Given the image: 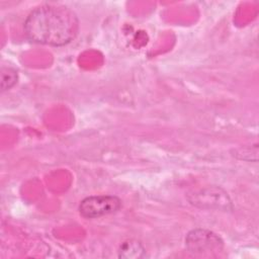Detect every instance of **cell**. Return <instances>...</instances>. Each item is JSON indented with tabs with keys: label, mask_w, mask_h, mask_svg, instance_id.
Returning <instances> with one entry per match:
<instances>
[{
	"label": "cell",
	"mask_w": 259,
	"mask_h": 259,
	"mask_svg": "<svg viewBox=\"0 0 259 259\" xmlns=\"http://www.w3.org/2000/svg\"><path fill=\"white\" fill-rule=\"evenodd\" d=\"M78 30L77 15L64 5H41L33 9L24 22V31L30 40L53 47L69 44Z\"/></svg>",
	"instance_id": "1"
},
{
	"label": "cell",
	"mask_w": 259,
	"mask_h": 259,
	"mask_svg": "<svg viewBox=\"0 0 259 259\" xmlns=\"http://www.w3.org/2000/svg\"><path fill=\"white\" fill-rule=\"evenodd\" d=\"M121 200L114 195H92L84 198L79 204V212L86 219H95L116 212Z\"/></svg>",
	"instance_id": "2"
},
{
	"label": "cell",
	"mask_w": 259,
	"mask_h": 259,
	"mask_svg": "<svg viewBox=\"0 0 259 259\" xmlns=\"http://www.w3.org/2000/svg\"><path fill=\"white\" fill-rule=\"evenodd\" d=\"M186 249L194 255H204L221 251L223 240L213 232L205 229H194L185 237Z\"/></svg>",
	"instance_id": "3"
},
{
	"label": "cell",
	"mask_w": 259,
	"mask_h": 259,
	"mask_svg": "<svg viewBox=\"0 0 259 259\" xmlns=\"http://www.w3.org/2000/svg\"><path fill=\"white\" fill-rule=\"evenodd\" d=\"M189 200L192 204L204 208H217L224 210L232 208V203L227 193L215 187H208L195 192Z\"/></svg>",
	"instance_id": "4"
},
{
	"label": "cell",
	"mask_w": 259,
	"mask_h": 259,
	"mask_svg": "<svg viewBox=\"0 0 259 259\" xmlns=\"http://www.w3.org/2000/svg\"><path fill=\"white\" fill-rule=\"evenodd\" d=\"M146 256V249L136 240L123 242L118 249V257L124 259H139Z\"/></svg>",
	"instance_id": "5"
},
{
	"label": "cell",
	"mask_w": 259,
	"mask_h": 259,
	"mask_svg": "<svg viewBox=\"0 0 259 259\" xmlns=\"http://www.w3.org/2000/svg\"><path fill=\"white\" fill-rule=\"evenodd\" d=\"M17 72L11 68H2L1 70V90L5 91L13 87L17 82Z\"/></svg>",
	"instance_id": "6"
}]
</instances>
